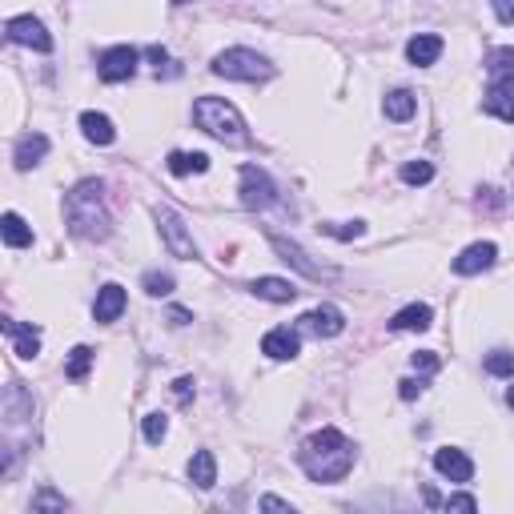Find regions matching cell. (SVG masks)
Masks as SVG:
<instances>
[{
    "label": "cell",
    "instance_id": "obj_9",
    "mask_svg": "<svg viewBox=\"0 0 514 514\" xmlns=\"http://www.w3.org/2000/svg\"><path fill=\"white\" fill-rule=\"evenodd\" d=\"M137 60L141 53L133 45H117V48H105L97 60V77L105 80V85H121V80H129L137 73Z\"/></svg>",
    "mask_w": 514,
    "mask_h": 514
},
{
    "label": "cell",
    "instance_id": "obj_40",
    "mask_svg": "<svg viewBox=\"0 0 514 514\" xmlns=\"http://www.w3.org/2000/svg\"><path fill=\"white\" fill-rule=\"evenodd\" d=\"M169 321H173V326H185V321H189V309H169Z\"/></svg>",
    "mask_w": 514,
    "mask_h": 514
},
{
    "label": "cell",
    "instance_id": "obj_20",
    "mask_svg": "<svg viewBox=\"0 0 514 514\" xmlns=\"http://www.w3.org/2000/svg\"><path fill=\"white\" fill-rule=\"evenodd\" d=\"M80 133H85V141H93V145H113L117 141V129H113V121H109L105 113H80Z\"/></svg>",
    "mask_w": 514,
    "mask_h": 514
},
{
    "label": "cell",
    "instance_id": "obj_26",
    "mask_svg": "<svg viewBox=\"0 0 514 514\" xmlns=\"http://www.w3.org/2000/svg\"><path fill=\"white\" fill-rule=\"evenodd\" d=\"M93 358H97L93 346H73V354H68V362H65V378L80 382L89 374V366H93Z\"/></svg>",
    "mask_w": 514,
    "mask_h": 514
},
{
    "label": "cell",
    "instance_id": "obj_31",
    "mask_svg": "<svg viewBox=\"0 0 514 514\" xmlns=\"http://www.w3.org/2000/svg\"><path fill=\"white\" fill-rule=\"evenodd\" d=\"M169 435V418L165 414H145V442L149 446H161Z\"/></svg>",
    "mask_w": 514,
    "mask_h": 514
},
{
    "label": "cell",
    "instance_id": "obj_39",
    "mask_svg": "<svg viewBox=\"0 0 514 514\" xmlns=\"http://www.w3.org/2000/svg\"><path fill=\"white\" fill-rule=\"evenodd\" d=\"M145 57L149 60H153V65L161 68V65H165V60H169V53H165V48H161V45H153V48H145Z\"/></svg>",
    "mask_w": 514,
    "mask_h": 514
},
{
    "label": "cell",
    "instance_id": "obj_37",
    "mask_svg": "<svg viewBox=\"0 0 514 514\" xmlns=\"http://www.w3.org/2000/svg\"><path fill=\"white\" fill-rule=\"evenodd\" d=\"M490 5H495V16L502 25H514V0H490Z\"/></svg>",
    "mask_w": 514,
    "mask_h": 514
},
{
    "label": "cell",
    "instance_id": "obj_4",
    "mask_svg": "<svg viewBox=\"0 0 514 514\" xmlns=\"http://www.w3.org/2000/svg\"><path fill=\"white\" fill-rule=\"evenodd\" d=\"M194 121L201 133L226 141V145H246L249 141V129H246V117L229 105L226 97H197L194 105Z\"/></svg>",
    "mask_w": 514,
    "mask_h": 514
},
{
    "label": "cell",
    "instance_id": "obj_13",
    "mask_svg": "<svg viewBox=\"0 0 514 514\" xmlns=\"http://www.w3.org/2000/svg\"><path fill=\"white\" fill-rule=\"evenodd\" d=\"M261 354L274 358V362H289V358H298V354H301V338H298V330H289V326L269 330V334L261 338Z\"/></svg>",
    "mask_w": 514,
    "mask_h": 514
},
{
    "label": "cell",
    "instance_id": "obj_23",
    "mask_svg": "<svg viewBox=\"0 0 514 514\" xmlns=\"http://www.w3.org/2000/svg\"><path fill=\"white\" fill-rule=\"evenodd\" d=\"M0 234H5V246L8 249H25V246H33V229L25 226V217L13 214L8 209L5 217H0Z\"/></svg>",
    "mask_w": 514,
    "mask_h": 514
},
{
    "label": "cell",
    "instance_id": "obj_2",
    "mask_svg": "<svg viewBox=\"0 0 514 514\" xmlns=\"http://www.w3.org/2000/svg\"><path fill=\"white\" fill-rule=\"evenodd\" d=\"M65 221H68V234L73 237H85V241H100L109 237V205H105V181L97 177H85L73 194L65 197Z\"/></svg>",
    "mask_w": 514,
    "mask_h": 514
},
{
    "label": "cell",
    "instance_id": "obj_33",
    "mask_svg": "<svg viewBox=\"0 0 514 514\" xmlns=\"http://www.w3.org/2000/svg\"><path fill=\"white\" fill-rule=\"evenodd\" d=\"M398 394L406 398V402H414L418 394H426V378H406V382H398Z\"/></svg>",
    "mask_w": 514,
    "mask_h": 514
},
{
    "label": "cell",
    "instance_id": "obj_36",
    "mask_svg": "<svg viewBox=\"0 0 514 514\" xmlns=\"http://www.w3.org/2000/svg\"><path fill=\"white\" fill-rule=\"evenodd\" d=\"M257 507H261V510H289V514H294V502H286V498H278V495L257 498Z\"/></svg>",
    "mask_w": 514,
    "mask_h": 514
},
{
    "label": "cell",
    "instance_id": "obj_42",
    "mask_svg": "<svg viewBox=\"0 0 514 514\" xmlns=\"http://www.w3.org/2000/svg\"><path fill=\"white\" fill-rule=\"evenodd\" d=\"M173 5H185V0H173Z\"/></svg>",
    "mask_w": 514,
    "mask_h": 514
},
{
    "label": "cell",
    "instance_id": "obj_19",
    "mask_svg": "<svg viewBox=\"0 0 514 514\" xmlns=\"http://www.w3.org/2000/svg\"><path fill=\"white\" fill-rule=\"evenodd\" d=\"M438 57H442V37H435V33H418L406 45V60H410V65H418V68L435 65Z\"/></svg>",
    "mask_w": 514,
    "mask_h": 514
},
{
    "label": "cell",
    "instance_id": "obj_17",
    "mask_svg": "<svg viewBox=\"0 0 514 514\" xmlns=\"http://www.w3.org/2000/svg\"><path fill=\"white\" fill-rule=\"evenodd\" d=\"M249 294L261 298V301H278V306H286V301L298 298V286L286 278H254L249 281Z\"/></svg>",
    "mask_w": 514,
    "mask_h": 514
},
{
    "label": "cell",
    "instance_id": "obj_3",
    "mask_svg": "<svg viewBox=\"0 0 514 514\" xmlns=\"http://www.w3.org/2000/svg\"><path fill=\"white\" fill-rule=\"evenodd\" d=\"M482 113L514 125V48H490L487 57V97H482Z\"/></svg>",
    "mask_w": 514,
    "mask_h": 514
},
{
    "label": "cell",
    "instance_id": "obj_27",
    "mask_svg": "<svg viewBox=\"0 0 514 514\" xmlns=\"http://www.w3.org/2000/svg\"><path fill=\"white\" fill-rule=\"evenodd\" d=\"M402 181H406V185H430V181H435V165H430V161H406V165H402Z\"/></svg>",
    "mask_w": 514,
    "mask_h": 514
},
{
    "label": "cell",
    "instance_id": "obj_18",
    "mask_svg": "<svg viewBox=\"0 0 514 514\" xmlns=\"http://www.w3.org/2000/svg\"><path fill=\"white\" fill-rule=\"evenodd\" d=\"M45 157H48V137L45 133H25V137L16 141V153H13L16 169H33Z\"/></svg>",
    "mask_w": 514,
    "mask_h": 514
},
{
    "label": "cell",
    "instance_id": "obj_22",
    "mask_svg": "<svg viewBox=\"0 0 514 514\" xmlns=\"http://www.w3.org/2000/svg\"><path fill=\"white\" fill-rule=\"evenodd\" d=\"M430 321H435V309H430V306H418V301H414V306L398 309L394 321H390V330H398V334H410V330H418V334H422V330H430Z\"/></svg>",
    "mask_w": 514,
    "mask_h": 514
},
{
    "label": "cell",
    "instance_id": "obj_29",
    "mask_svg": "<svg viewBox=\"0 0 514 514\" xmlns=\"http://www.w3.org/2000/svg\"><path fill=\"white\" fill-rule=\"evenodd\" d=\"M141 286H145V294H149V298H165V294H173V274L149 269V274L141 278Z\"/></svg>",
    "mask_w": 514,
    "mask_h": 514
},
{
    "label": "cell",
    "instance_id": "obj_7",
    "mask_svg": "<svg viewBox=\"0 0 514 514\" xmlns=\"http://www.w3.org/2000/svg\"><path fill=\"white\" fill-rule=\"evenodd\" d=\"M278 201L274 177L261 165H241V205L246 209H269Z\"/></svg>",
    "mask_w": 514,
    "mask_h": 514
},
{
    "label": "cell",
    "instance_id": "obj_28",
    "mask_svg": "<svg viewBox=\"0 0 514 514\" xmlns=\"http://www.w3.org/2000/svg\"><path fill=\"white\" fill-rule=\"evenodd\" d=\"M487 374L495 378H514V350H495V354H487Z\"/></svg>",
    "mask_w": 514,
    "mask_h": 514
},
{
    "label": "cell",
    "instance_id": "obj_8",
    "mask_svg": "<svg viewBox=\"0 0 514 514\" xmlns=\"http://www.w3.org/2000/svg\"><path fill=\"white\" fill-rule=\"evenodd\" d=\"M157 229H161V237H165V246H169V254L173 257H181V261L197 257V241H194V234H189L185 221H181L173 209H157Z\"/></svg>",
    "mask_w": 514,
    "mask_h": 514
},
{
    "label": "cell",
    "instance_id": "obj_41",
    "mask_svg": "<svg viewBox=\"0 0 514 514\" xmlns=\"http://www.w3.org/2000/svg\"><path fill=\"white\" fill-rule=\"evenodd\" d=\"M507 402H510V410H514V386L507 390Z\"/></svg>",
    "mask_w": 514,
    "mask_h": 514
},
{
    "label": "cell",
    "instance_id": "obj_21",
    "mask_svg": "<svg viewBox=\"0 0 514 514\" xmlns=\"http://www.w3.org/2000/svg\"><path fill=\"white\" fill-rule=\"evenodd\" d=\"M189 478H194L197 490H214L217 487V458H214V450H197V455L189 458Z\"/></svg>",
    "mask_w": 514,
    "mask_h": 514
},
{
    "label": "cell",
    "instance_id": "obj_38",
    "mask_svg": "<svg viewBox=\"0 0 514 514\" xmlns=\"http://www.w3.org/2000/svg\"><path fill=\"white\" fill-rule=\"evenodd\" d=\"M173 394H177L181 402L194 398V378H177V382H173Z\"/></svg>",
    "mask_w": 514,
    "mask_h": 514
},
{
    "label": "cell",
    "instance_id": "obj_11",
    "mask_svg": "<svg viewBox=\"0 0 514 514\" xmlns=\"http://www.w3.org/2000/svg\"><path fill=\"white\" fill-rule=\"evenodd\" d=\"M495 257H498V246H495V241H475V246H467V249H462V254L455 257V274L475 278V274H482V269L495 266Z\"/></svg>",
    "mask_w": 514,
    "mask_h": 514
},
{
    "label": "cell",
    "instance_id": "obj_10",
    "mask_svg": "<svg viewBox=\"0 0 514 514\" xmlns=\"http://www.w3.org/2000/svg\"><path fill=\"white\" fill-rule=\"evenodd\" d=\"M5 37L13 40V45L37 48V53H48V48H53V37H48V28L40 25L37 16H8V25H5Z\"/></svg>",
    "mask_w": 514,
    "mask_h": 514
},
{
    "label": "cell",
    "instance_id": "obj_15",
    "mask_svg": "<svg viewBox=\"0 0 514 514\" xmlns=\"http://www.w3.org/2000/svg\"><path fill=\"white\" fill-rule=\"evenodd\" d=\"M301 326H306L309 334H318V338H338L341 330H346V318H341L338 306H318V309H309V314L301 318Z\"/></svg>",
    "mask_w": 514,
    "mask_h": 514
},
{
    "label": "cell",
    "instance_id": "obj_35",
    "mask_svg": "<svg viewBox=\"0 0 514 514\" xmlns=\"http://www.w3.org/2000/svg\"><path fill=\"white\" fill-rule=\"evenodd\" d=\"M446 507H450V510H478V498H475V495H450Z\"/></svg>",
    "mask_w": 514,
    "mask_h": 514
},
{
    "label": "cell",
    "instance_id": "obj_30",
    "mask_svg": "<svg viewBox=\"0 0 514 514\" xmlns=\"http://www.w3.org/2000/svg\"><path fill=\"white\" fill-rule=\"evenodd\" d=\"M321 234H330L338 241H354V237L366 234V226H362V221H326V226H321Z\"/></svg>",
    "mask_w": 514,
    "mask_h": 514
},
{
    "label": "cell",
    "instance_id": "obj_16",
    "mask_svg": "<svg viewBox=\"0 0 514 514\" xmlns=\"http://www.w3.org/2000/svg\"><path fill=\"white\" fill-rule=\"evenodd\" d=\"M5 334L13 338V346H16V358L33 362V358L40 354V330H37V326H25V321H13V318H5Z\"/></svg>",
    "mask_w": 514,
    "mask_h": 514
},
{
    "label": "cell",
    "instance_id": "obj_6",
    "mask_svg": "<svg viewBox=\"0 0 514 514\" xmlns=\"http://www.w3.org/2000/svg\"><path fill=\"white\" fill-rule=\"evenodd\" d=\"M269 246H274V254L286 261V266H294L301 278H309V281H334V278H338V269H330V266H321V261H314V257L306 254V249L298 246L294 237L269 234Z\"/></svg>",
    "mask_w": 514,
    "mask_h": 514
},
{
    "label": "cell",
    "instance_id": "obj_25",
    "mask_svg": "<svg viewBox=\"0 0 514 514\" xmlns=\"http://www.w3.org/2000/svg\"><path fill=\"white\" fill-rule=\"evenodd\" d=\"M165 165H169V173H173V177H189V173H205L209 157L205 153H181V149H177V153H169Z\"/></svg>",
    "mask_w": 514,
    "mask_h": 514
},
{
    "label": "cell",
    "instance_id": "obj_32",
    "mask_svg": "<svg viewBox=\"0 0 514 514\" xmlns=\"http://www.w3.org/2000/svg\"><path fill=\"white\" fill-rule=\"evenodd\" d=\"M68 502L60 498V495H53V490H40V495L33 498V510H65Z\"/></svg>",
    "mask_w": 514,
    "mask_h": 514
},
{
    "label": "cell",
    "instance_id": "obj_5",
    "mask_svg": "<svg viewBox=\"0 0 514 514\" xmlns=\"http://www.w3.org/2000/svg\"><path fill=\"white\" fill-rule=\"evenodd\" d=\"M214 73L226 77V80H266L274 77V65H269L261 53H254V48H226V53H217L214 60Z\"/></svg>",
    "mask_w": 514,
    "mask_h": 514
},
{
    "label": "cell",
    "instance_id": "obj_12",
    "mask_svg": "<svg viewBox=\"0 0 514 514\" xmlns=\"http://www.w3.org/2000/svg\"><path fill=\"white\" fill-rule=\"evenodd\" d=\"M435 470L442 478H450V482H470L475 478V462H470L467 450H458V446L435 450Z\"/></svg>",
    "mask_w": 514,
    "mask_h": 514
},
{
    "label": "cell",
    "instance_id": "obj_14",
    "mask_svg": "<svg viewBox=\"0 0 514 514\" xmlns=\"http://www.w3.org/2000/svg\"><path fill=\"white\" fill-rule=\"evenodd\" d=\"M125 306H129V298H125V289L117 286V281H109V286H100L97 289V301H93V318L100 321V326H113V321L125 314Z\"/></svg>",
    "mask_w": 514,
    "mask_h": 514
},
{
    "label": "cell",
    "instance_id": "obj_1",
    "mask_svg": "<svg viewBox=\"0 0 514 514\" xmlns=\"http://www.w3.org/2000/svg\"><path fill=\"white\" fill-rule=\"evenodd\" d=\"M354 458H358L354 442L341 435V430H334V426L309 435L306 446H301V455H298L301 470H306L314 482H341L350 470H354Z\"/></svg>",
    "mask_w": 514,
    "mask_h": 514
},
{
    "label": "cell",
    "instance_id": "obj_24",
    "mask_svg": "<svg viewBox=\"0 0 514 514\" xmlns=\"http://www.w3.org/2000/svg\"><path fill=\"white\" fill-rule=\"evenodd\" d=\"M382 109H386L390 121H410V117L418 113V97L410 93V89H394V93H386Z\"/></svg>",
    "mask_w": 514,
    "mask_h": 514
},
{
    "label": "cell",
    "instance_id": "obj_34",
    "mask_svg": "<svg viewBox=\"0 0 514 514\" xmlns=\"http://www.w3.org/2000/svg\"><path fill=\"white\" fill-rule=\"evenodd\" d=\"M410 362H414V370H422V374H435V370H438V354H435V350H418Z\"/></svg>",
    "mask_w": 514,
    "mask_h": 514
}]
</instances>
